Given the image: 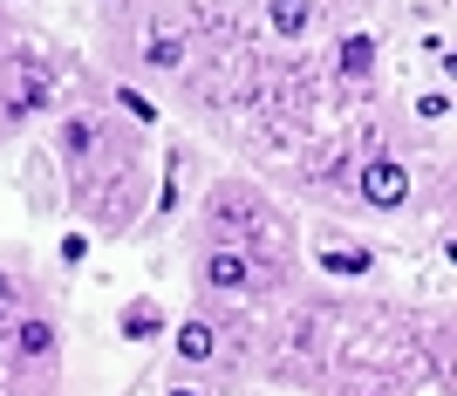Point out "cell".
<instances>
[{"label":"cell","instance_id":"9","mask_svg":"<svg viewBox=\"0 0 457 396\" xmlns=\"http://www.w3.org/2000/svg\"><path fill=\"white\" fill-rule=\"evenodd\" d=\"M96 144H103V123H96V116H62V157H69V164L96 157Z\"/></svg>","mask_w":457,"mask_h":396},{"label":"cell","instance_id":"13","mask_svg":"<svg viewBox=\"0 0 457 396\" xmlns=\"http://www.w3.org/2000/svg\"><path fill=\"white\" fill-rule=\"evenodd\" d=\"M0 301H21V281H14V274H0Z\"/></svg>","mask_w":457,"mask_h":396},{"label":"cell","instance_id":"7","mask_svg":"<svg viewBox=\"0 0 457 396\" xmlns=\"http://www.w3.org/2000/svg\"><path fill=\"white\" fill-rule=\"evenodd\" d=\"M376 69V35H342L335 41V76L342 82H369Z\"/></svg>","mask_w":457,"mask_h":396},{"label":"cell","instance_id":"4","mask_svg":"<svg viewBox=\"0 0 457 396\" xmlns=\"http://www.w3.org/2000/svg\"><path fill=\"white\" fill-rule=\"evenodd\" d=\"M314 266H321L328 281H369V274H376V246H362V240H321Z\"/></svg>","mask_w":457,"mask_h":396},{"label":"cell","instance_id":"14","mask_svg":"<svg viewBox=\"0 0 457 396\" xmlns=\"http://www.w3.org/2000/svg\"><path fill=\"white\" fill-rule=\"evenodd\" d=\"M164 396H198V390H191V383H171V390H164Z\"/></svg>","mask_w":457,"mask_h":396},{"label":"cell","instance_id":"1","mask_svg":"<svg viewBox=\"0 0 457 396\" xmlns=\"http://www.w3.org/2000/svg\"><path fill=\"white\" fill-rule=\"evenodd\" d=\"M355 198H362L369 212H403V206H410V164H403L396 151L362 157V171H355Z\"/></svg>","mask_w":457,"mask_h":396},{"label":"cell","instance_id":"5","mask_svg":"<svg viewBox=\"0 0 457 396\" xmlns=\"http://www.w3.org/2000/svg\"><path fill=\"white\" fill-rule=\"evenodd\" d=\"M164 328H171V315H164V308H157L151 294H137V301L123 308V315H116V335H123V341H157Z\"/></svg>","mask_w":457,"mask_h":396},{"label":"cell","instance_id":"10","mask_svg":"<svg viewBox=\"0 0 457 396\" xmlns=\"http://www.w3.org/2000/svg\"><path fill=\"white\" fill-rule=\"evenodd\" d=\"M110 103H116L123 116H130V123H157V103H151L144 89H130V82H116V89H110Z\"/></svg>","mask_w":457,"mask_h":396},{"label":"cell","instance_id":"3","mask_svg":"<svg viewBox=\"0 0 457 396\" xmlns=\"http://www.w3.org/2000/svg\"><path fill=\"white\" fill-rule=\"evenodd\" d=\"M164 335H171V356L185 362V369H205V362L219 356V321L212 315H185V321H171Z\"/></svg>","mask_w":457,"mask_h":396},{"label":"cell","instance_id":"6","mask_svg":"<svg viewBox=\"0 0 457 396\" xmlns=\"http://www.w3.org/2000/svg\"><path fill=\"white\" fill-rule=\"evenodd\" d=\"M267 28L280 41H307L314 35V0H267Z\"/></svg>","mask_w":457,"mask_h":396},{"label":"cell","instance_id":"12","mask_svg":"<svg viewBox=\"0 0 457 396\" xmlns=\"http://www.w3.org/2000/svg\"><path fill=\"white\" fill-rule=\"evenodd\" d=\"M89 246H96V240H89V232L76 226V232H62V246H55V260H62V266H82V260H89Z\"/></svg>","mask_w":457,"mask_h":396},{"label":"cell","instance_id":"2","mask_svg":"<svg viewBox=\"0 0 457 396\" xmlns=\"http://www.w3.org/2000/svg\"><path fill=\"white\" fill-rule=\"evenodd\" d=\"M198 287H205V294H246L253 287L246 240H212L205 253H198Z\"/></svg>","mask_w":457,"mask_h":396},{"label":"cell","instance_id":"8","mask_svg":"<svg viewBox=\"0 0 457 396\" xmlns=\"http://www.w3.org/2000/svg\"><path fill=\"white\" fill-rule=\"evenodd\" d=\"M14 356L21 362H55V321H48V315H28L14 328Z\"/></svg>","mask_w":457,"mask_h":396},{"label":"cell","instance_id":"11","mask_svg":"<svg viewBox=\"0 0 457 396\" xmlns=\"http://www.w3.org/2000/svg\"><path fill=\"white\" fill-rule=\"evenodd\" d=\"M410 116H417V123H444V116H451V89H444V82H430V89L410 103Z\"/></svg>","mask_w":457,"mask_h":396}]
</instances>
